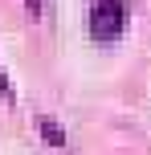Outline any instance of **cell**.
Segmentation results:
<instances>
[{"label": "cell", "instance_id": "1", "mask_svg": "<svg viewBox=\"0 0 151 155\" xmlns=\"http://www.w3.org/2000/svg\"><path fill=\"white\" fill-rule=\"evenodd\" d=\"M123 25H127V8H123L119 0H98V4L90 8V33H94V41H102V45L119 41Z\"/></svg>", "mask_w": 151, "mask_h": 155}, {"label": "cell", "instance_id": "2", "mask_svg": "<svg viewBox=\"0 0 151 155\" xmlns=\"http://www.w3.org/2000/svg\"><path fill=\"white\" fill-rule=\"evenodd\" d=\"M41 131H45V139L53 143V147H61V143H65V135L57 131V123H53V118H41Z\"/></svg>", "mask_w": 151, "mask_h": 155}]
</instances>
